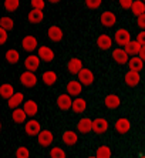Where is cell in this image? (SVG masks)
I'll return each instance as SVG.
<instances>
[{
    "label": "cell",
    "instance_id": "20",
    "mask_svg": "<svg viewBox=\"0 0 145 158\" xmlns=\"http://www.w3.org/2000/svg\"><path fill=\"white\" fill-rule=\"evenodd\" d=\"M104 103H105V107H107V108H110V110H115V108L120 107L121 100L117 94H108V96L105 97Z\"/></svg>",
    "mask_w": 145,
    "mask_h": 158
},
{
    "label": "cell",
    "instance_id": "13",
    "mask_svg": "<svg viewBox=\"0 0 145 158\" xmlns=\"http://www.w3.org/2000/svg\"><path fill=\"white\" fill-rule=\"evenodd\" d=\"M113 59L115 60L118 64H128V61H130V56L127 54V52H125L124 48L118 47L113 52Z\"/></svg>",
    "mask_w": 145,
    "mask_h": 158
},
{
    "label": "cell",
    "instance_id": "28",
    "mask_svg": "<svg viewBox=\"0 0 145 158\" xmlns=\"http://www.w3.org/2000/svg\"><path fill=\"white\" fill-rule=\"evenodd\" d=\"M26 117H27V114L24 113L23 108H16V110H13V113H11V118H13V121L17 123V124L27 123L26 121Z\"/></svg>",
    "mask_w": 145,
    "mask_h": 158
},
{
    "label": "cell",
    "instance_id": "1",
    "mask_svg": "<svg viewBox=\"0 0 145 158\" xmlns=\"http://www.w3.org/2000/svg\"><path fill=\"white\" fill-rule=\"evenodd\" d=\"M114 41H115L117 44H120L121 47H125V46L131 41L130 31L125 29H118L115 31V36H114Z\"/></svg>",
    "mask_w": 145,
    "mask_h": 158
},
{
    "label": "cell",
    "instance_id": "14",
    "mask_svg": "<svg viewBox=\"0 0 145 158\" xmlns=\"http://www.w3.org/2000/svg\"><path fill=\"white\" fill-rule=\"evenodd\" d=\"M77 130H78V132H81V134H88V132H91L93 131V120L88 117L81 118L80 121H78V124H77Z\"/></svg>",
    "mask_w": 145,
    "mask_h": 158
},
{
    "label": "cell",
    "instance_id": "19",
    "mask_svg": "<svg viewBox=\"0 0 145 158\" xmlns=\"http://www.w3.org/2000/svg\"><path fill=\"white\" fill-rule=\"evenodd\" d=\"M16 93H14V88H13V85L9 84V83H4V84L0 85V97L4 100H10L11 97L14 96Z\"/></svg>",
    "mask_w": 145,
    "mask_h": 158
},
{
    "label": "cell",
    "instance_id": "6",
    "mask_svg": "<svg viewBox=\"0 0 145 158\" xmlns=\"http://www.w3.org/2000/svg\"><path fill=\"white\" fill-rule=\"evenodd\" d=\"M72 101H74V100H71V96H68V94H60V96L57 97V106L61 111L71 110Z\"/></svg>",
    "mask_w": 145,
    "mask_h": 158
},
{
    "label": "cell",
    "instance_id": "40",
    "mask_svg": "<svg viewBox=\"0 0 145 158\" xmlns=\"http://www.w3.org/2000/svg\"><path fill=\"white\" fill-rule=\"evenodd\" d=\"M132 4H134L132 0H120V6L124 9H132Z\"/></svg>",
    "mask_w": 145,
    "mask_h": 158
},
{
    "label": "cell",
    "instance_id": "39",
    "mask_svg": "<svg viewBox=\"0 0 145 158\" xmlns=\"http://www.w3.org/2000/svg\"><path fill=\"white\" fill-rule=\"evenodd\" d=\"M101 4H102L101 0H94V2H93V0H87V2H85V6L90 9H98Z\"/></svg>",
    "mask_w": 145,
    "mask_h": 158
},
{
    "label": "cell",
    "instance_id": "8",
    "mask_svg": "<svg viewBox=\"0 0 145 158\" xmlns=\"http://www.w3.org/2000/svg\"><path fill=\"white\" fill-rule=\"evenodd\" d=\"M24 67H26V71H31V73L39 70V67H40L39 56H27V59L24 60Z\"/></svg>",
    "mask_w": 145,
    "mask_h": 158
},
{
    "label": "cell",
    "instance_id": "11",
    "mask_svg": "<svg viewBox=\"0 0 145 158\" xmlns=\"http://www.w3.org/2000/svg\"><path fill=\"white\" fill-rule=\"evenodd\" d=\"M78 81L83 85H91L94 83V74L90 69H83L81 73L78 74Z\"/></svg>",
    "mask_w": 145,
    "mask_h": 158
},
{
    "label": "cell",
    "instance_id": "23",
    "mask_svg": "<svg viewBox=\"0 0 145 158\" xmlns=\"http://www.w3.org/2000/svg\"><path fill=\"white\" fill-rule=\"evenodd\" d=\"M47 34H48V39H50L51 41H54V43L61 41V39H63V30L58 26H51L50 29H48Z\"/></svg>",
    "mask_w": 145,
    "mask_h": 158
},
{
    "label": "cell",
    "instance_id": "17",
    "mask_svg": "<svg viewBox=\"0 0 145 158\" xmlns=\"http://www.w3.org/2000/svg\"><path fill=\"white\" fill-rule=\"evenodd\" d=\"M23 110H24V113L27 114V117H34V115L39 113V106H37L36 101L27 100V101H24V104H23Z\"/></svg>",
    "mask_w": 145,
    "mask_h": 158
},
{
    "label": "cell",
    "instance_id": "41",
    "mask_svg": "<svg viewBox=\"0 0 145 158\" xmlns=\"http://www.w3.org/2000/svg\"><path fill=\"white\" fill-rule=\"evenodd\" d=\"M137 41H138L139 44H141L142 47L145 46V30H142L141 33H138V34H137Z\"/></svg>",
    "mask_w": 145,
    "mask_h": 158
},
{
    "label": "cell",
    "instance_id": "29",
    "mask_svg": "<svg viewBox=\"0 0 145 158\" xmlns=\"http://www.w3.org/2000/svg\"><path fill=\"white\" fill-rule=\"evenodd\" d=\"M131 11H132V15H135L137 17H139V16H144L145 15V3L142 2V0H135L134 4H132V9H131Z\"/></svg>",
    "mask_w": 145,
    "mask_h": 158
},
{
    "label": "cell",
    "instance_id": "37",
    "mask_svg": "<svg viewBox=\"0 0 145 158\" xmlns=\"http://www.w3.org/2000/svg\"><path fill=\"white\" fill-rule=\"evenodd\" d=\"M14 155L16 158H30V151L27 147H19Z\"/></svg>",
    "mask_w": 145,
    "mask_h": 158
},
{
    "label": "cell",
    "instance_id": "16",
    "mask_svg": "<svg viewBox=\"0 0 145 158\" xmlns=\"http://www.w3.org/2000/svg\"><path fill=\"white\" fill-rule=\"evenodd\" d=\"M100 22H101V24L104 27H113L117 22V17L113 11H104L101 17H100Z\"/></svg>",
    "mask_w": 145,
    "mask_h": 158
},
{
    "label": "cell",
    "instance_id": "47",
    "mask_svg": "<svg viewBox=\"0 0 145 158\" xmlns=\"http://www.w3.org/2000/svg\"><path fill=\"white\" fill-rule=\"evenodd\" d=\"M144 3H145V0H144Z\"/></svg>",
    "mask_w": 145,
    "mask_h": 158
},
{
    "label": "cell",
    "instance_id": "3",
    "mask_svg": "<svg viewBox=\"0 0 145 158\" xmlns=\"http://www.w3.org/2000/svg\"><path fill=\"white\" fill-rule=\"evenodd\" d=\"M24 131H26V134L30 135V137L39 135V134L41 132L40 123L36 121V120H29V121L24 124Z\"/></svg>",
    "mask_w": 145,
    "mask_h": 158
},
{
    "label": "cell",
    "instance_id": "22",
    "mask_svg": "<svg viewBox=\"0 0 145 158\" xmlns=\"http://www.w3.org/2000/svg\"><path fill=\"white\" fill-rule=\"evenodd\" d=\"M97 46H98V48H101V50H108V48L113 46V39H111L108 34H101V36H98V39H97Z\"/></svg>",
    "mask_w": 145,
    "mask_h": 158
},
{
    "label": "cell",
    "instance_id": "26",
    "mask_svg": "<svg viewBox=\"0 0 145 158\" xmlns=\"http://www.w3.org/2000/svg\"><path fill=\"white\" fill-rule=\"evenodd\" d=\"M27 19H29V22L31 23V24H39V23L43 22V19H44L43 10H34V9H33L29 13Z\"/></svg>",
    "mask_w": 145,
    "mask_h": 158
},
{
    "label": "cell",
    "instance_id": "35",
    "mask_svg": "<svg viewBox=\"0 0 145 158\" xmlns=\"http://www.w3.org/2000/svg\"><path fill=\"white\" fill-rule=\"evenodd\" d=\"M50 158H67V154H65V151L63 148L54 147L50 151Z\"/></svg>",
    "mask_w": 145,
    "mask_h": 158
},
{
    "label": "cell",
    "instance_id": "15",
    "mask_svg": "<svg viewBox=\"0 0 145 158\" xmlns=\"http://www.w3.org/2000/svg\"><path fill=\"white\" fill-rule=\"evenodd\" d=\"M130 128H131V123L128 118L121 117L117 120V123H115V131L117 132H120V134H127V132L130 131Z\"/></svg>",
    "mask_w": 145,
    "mask_h": 158
},
{
    "label": "cell",
    "instance_id": "5",
    "mask_svg": "<svg viewBox=\"0 0 145 158\" xmlns=\"http://www.w3.org/2000/svg\"><path fill=\"white\" fill-rule=\"evenodd\" d=\"M83 93V84L77 80H70L67 83V94L72 97H78Z\"/></svg>",
    "mask_w": 145,
    "mask_h": 158
},
{
    "label": "cell",
    "instance_id": "44",
    "mask_svg": "<svg viewBox=\"0 0 145 158\" xmlns=\"http://www.w3.org/2000/svg\"><path fill=\"white\" fill-rule=\"evenodd\" d=\"M138 57H139L142 61H145V46L141 47V52H139V56H138Z\"/></svg>",
    "mask_w": 145,
    "mask_h": 158
},
{
    "label": "cell",
    "instance_id": "38",
    "mask_svg": "<svg viewBox=\"0 0 145 158\" xmlns=\"http://www.w3.org/2000/svg\"><path fill=\"white\" fill-rule=\"evenodd\" d=\"M30 3H31V6H33L34 10H43L44 6H46V3H44L43 0H31Z\"/></svg>",
    "mask_w": 145,
    "mask_h": 158
},
{
    "label": "cell",
    "instance_id": "24",
    "mask_svg": "<svg viewBox=\"0 0 145 158\" xmlns=\"http://www.w3.org/2000/svg\"><path fill=\"white\" fill-rule=\"evenodd\" d=\"M23 101H24V94H23V93H16L14 96L7 101V106L10 107L11 110H16V108H19V106H20Z\"/></svg>",
    "mask_w": 145,
    "mask_h": 158
},
{
    "label": "cell",
    "instance_id": "32",
    "mask_svg": "<svg viewBox=\"0 0 145 158\" xmlns=\"http://www.w3.org/2000/svg\"><path fill=\"white\" fill-rule=\"evenodd\" d=\"M4 56H6V61H7L9 64H16V63L20 60V54H19V52L17 50H14V48L7 50Z\"/></svg>",
    "mask_w": 145,
    "mask_h": 158
},
{
    "label": "cell",
    "instance_id": "12",
    "mask_svg": "<svg viewBox=\"0 0 145 158\" xmlns=\"http://www.w3.org/2000/svg\"><path fill=\"white\" fill-rule=\"evenodd\" d=\"M37 56H39V59H40L41 61L50 63L54 59V52H53L48 46H41V47L39 48V54Z\"/></svg>",
    "mask_w": 145,
    "mask_h": 158
},
{
    "label": "cell",
    "instance_id": "4",
    "mask_svg": "<svg viewBox=\"0 0 145 158\" xmlns=\"http://www.w3.org/2000/svg\"><path fill=\"white\" fill-rule=\"evenodd\" d=\"M20 83L24 85L26 88H31L37 84V77L36 74L31 73V71H24V73L20 76Z\"/></svg>",
    "mask_w": 145,
    "mask_h": 158
},
{
    "label": "cell",
    "instance_id": "46",
    "mask_svg": "<svg viewBox=\"0 0 145 158\" xmlns=\"http://www.w3.org/2000/svg\"><path fill=\"white\" fill-rule=\"evenodd\" d=\"M88 158H95V157H88Z\"/></svg>",
    "mask_w": 145,
    "mask_h": 158
},
{
    "label": "cell",
    "instance_id": "33",
    "mask_svg": "<svg viewBox=\"0 0 145 158\" xmlns=\"http://www.w3.org/2000/svg\"><path fill=\"white\" fill-rule=\"evenodd\" d=\"M0 29L6 30V31L13 30V29H14V22H13V19H10V17H2V19H0Z\"/></svg>",
    "mask_w": 145,
    "mask_h": 158
},
{
    "label": "cell",
    "instance_id": "30",
    "mask_svg": "<svg viewBox=\"0 0 145 158\" xmlns=\"http://www.w3.org/2000/svg\"><path fill=\"white\" fill-rule=\"evenodd\" d=\"M41 80H43V83L46 85H53L56 81H57V74H56L54 71H51V70L44 71L43 76H41Z\"/></svg>",
    "mask_w": 145,
    "mask_h": 158
},
{
    "label": "cell",
    "instance_id": "27",
    "mask_svg": "<svg viewBox=\"0 0 145 158\" xmlns=\"http://www.w3.org/2000/svg\"><path fill=\"white\" fill-rule=\"evenodd\" d=\"M128 69H130V71H137V73H139V71L144 69V61H142L139 57H132V59L128 61Z\"/></svg>",
    "mask_w": 145,
    "mask_h": 158
},
{
    "label": "cell",
    "instance_id": "21",
    "mask_svg": "<svg viewBox=\"0 0 145 158\" xmlns=\"http://www.w3.org/2000/svg\"><path fill=\"white\" fill-rule=\"evenodd\" d=\"M141 44L138 43L137 40H132V41H130V43L124 47V50L127 52V54L128 56H139V52H141Z\"/></svg>",
    "mask_w": 145,
    "mask_h": 158
},
{
    "label": "cell",
    "instance_id": "45",
    "mask_svg": "<svg viewBox=\"0 0 145 158\" xmlns=\"http://www.w3.org/2000/svg\"><path fill=\"white\" fill-rule=\"evenodd\" d=\"M139 158H145V155H142V157H139Z\"/></svg>",
    "mask_w": 145,
    "mask_h": 158
},
{
    "label": "cell",
    "instance_id": "25",
    "mask_svg": "<svg viewBox=\"0 0 145 158\" xmlns=\"http://www.w3.org/2000/svg\"><path fill=\"white\" fill-rule=\"evenodd\" d=\"M61 140L65 145H74L78 141V135L76 134V131H64Z\"/></svg>",
    "mask_w": 145,
    "mask_h": 158
},
{
    "label": "cell",
    "instance_id": "7",
    "mask_svg": "<svg viewBox=\"0 0 145 158\" xmlns=\"http://www.w3.org/2000/svg\"><path fill=\"white\" fill-rule=\"evenodd\" d=\"M37 39L34 36H24L23 37V40H22V47L24 52L27 53H31L34 52L37 48Z\"/></svg>",
    "mask_w": 145,
    "mask_h": 158
},
{
    "label": "cell",
    "instance_id": "34",
    "mask_svg": "<svg viewBox=\"0 0 145 158\" xmlns=\"http://www.w3.org/2000/svg\"><path fill=\"white\" fill-rule=\"evenodd\" d=\"M95 158H111V150L107 145H101L95 151Z\"/></svg>",
    "mask_w": 145,
    "mask_h": 158
},
{
    "label": "cell",
    "instance_id": "9",
    "mask_svg": "<svg viewBox=\"0 0 145 158\" xmlns=\"http://www.w3.org/2000/svg\"><path fill=\"white\" fill-rule=\"evenodd\" d=\"M67 69H68V71L71 74H74V76H78V74L81 73V70H83V61H81V59H70L68 63H67Z\"/></svg>",
    "mask_w": 145,
    "mask_h": 158
},
{
    "label": "cell",
    "instance_id": "10",
    "mask_svg": "<svg viewBox=\"0 0 145 158\" xmlns=\"http://www.w3.org/2000/svg\"><path fill=\"white\" fill-rule=\"evenodd\" d=\"M108 128V121L102 117H98L95 120H93V131L95 134H102V132L107 131Z\"/></svg>",
    "mask_w": 145,
    "mask_h": 158
},
{
    "label": "cell",
    "instance_id": "31",
    "mask_svg": "<svg viewBox=\"0 0 145 158\" xmlns=\"http://www.w3.org/2000/svg\"><path fill=\"white\" fill-rule=\"evenodd\" d=\"M85 108H87V101L84 98H76L72 101L71 110L74 111V113H84Z\"/></svg>",
    "mask_w": 145,
    "mask_h": 158
},
{
    "label": "cell",
    "instance_id": "42",
    "mask_svg": "<svg viewBox=\"0 0 145 158\" xmlns=\"http://www.w3.org/2000/svg\"><path fill=\"white\" fill-rule=\"evenodd\" d=\"M137 24H138V27H139V29L145 30V15L137 17Z\"/></svg>",
    "mask_w": 145,
    "mask_h": 158
},
{
    "label": "cell",
    "instance_id": "43",
    "mask_svg": "<svg viewBox=\"0 0 145 158\" xmlns=\"http://www.w3.org/2000/svg\"><path fill=\"white\" fill-rule=\"evenodd\" d=\"M7 40V31L3 29H0V44H4Z\"/></svg>",
    "mask_w": 145,
    "mask_h": 158
},
{
    "label": "cell",
    "instance_id": "18",
    "mask_svg": "<svg viewBox=\"0 0 145 158\" xmlns=\"http://www.w3.org/2000/svg\"><path fill=\"white\" fill-rule=\"evenodd\" d=\"M125 83H127L128 87H135V85L139 84V81H141V77H139V73H137V71H127V74H125Z\"/></svg>",
    "mask_w": 145,
    "mask_h": 158
},
{
    "label": "cell",
    "instance_id": "36",
    "mask_svg": "<svg viewBox=\"0 0 145 158\" xmlns=\"http://www.w3.org/2000/svg\"><path fill=\"white\" fill-rule=\"evenodd\" d=\"M20 6V2L19 0H6L4 2V9L7 11H16Z\"/></svg>",
    "mask_w": 145,
    "mask_h": 158
},
{
    "label": "cell",
    "instance_id": "2",
    "mask_svg": "<svg viewBox=\"0 0 145 158\" xmlns=\"http://www.w3.org/2000/svg\"><path fill=\"white\" fill-rule=\"evenodd\" d=\"M53 140H54V135L50 130H41V132L37 135V141L41 147H50L53 144Z\"/></svg>",
    "mask_w": 145,
    "mask_h": 158
}]
</instances>
